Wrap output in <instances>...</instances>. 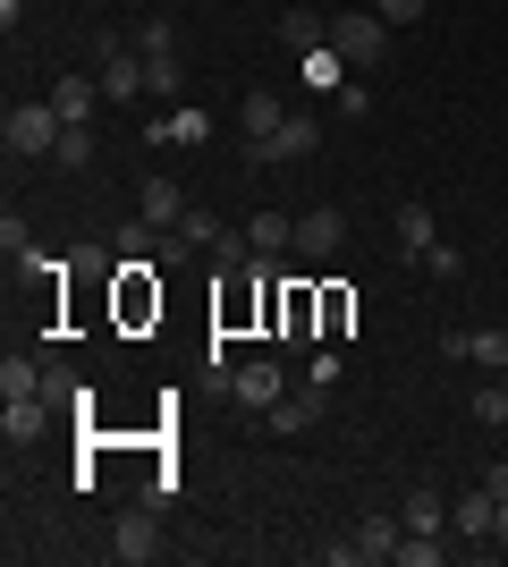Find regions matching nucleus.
<instances>
[{
    "label": "nucleus",
    "mask_w": 508,
    "mask_h": 567,
    "mask_svg": "<svg viewBox=\"0 0 508 567\" xmlns=\"http://www.w3.org/2000/svg\"><path fill=\"white\" fill-rule=\"evenodd\" d=\"M314 144H322V118H305V111H297L289 127L271 136V144H246V162H305Z\"/></svg>",
    "instance_id": "obj_13"
},
{
    "label": "nucleus",
    "mask_w": 508,
    "mask_h": 567,
    "mask_svg": "<svg viewBox=\"0 0 508 567\" xmlns=\"http://www.w3.org/2000/svg\"><path fill=\"white\" fill-rule=\"evenodd\" d=\"M398 543H407V525L398 517H364L348 543H331V567H364V559H398Z\"/></svg>",
    "instance_id": "obj_4"
},
{
    "label": "nucleus",
    "mask_w": 508,
    "mask_h": 567,
    "mask_svg": "<svg viewBox=\"0 0 508 567\" xmlns=\"http://www.w3.org/2000/svg\"><path fill=\"white\" fill-rule=\"evenodd\" d=\"M440 534H407V543H398V567H440Z\"/></svg>",
    "instance_id": "obj_30"
},
{
    "label": "nucleus",
    "mask_w": 508,
    "mask_h": 567,
    "mask_svg": "<svg viewBox=\"0 0 508 567\" xmlns=\"http://www.w3.org/2000/svg\"><path fill=\"white\" fill-rule=\"evenodd\" d=\"M0 136H9V162H51V153H60V136H69V118L51 111V102H9Z\"/></svg>",
    "instance_id": "obj_1"
},
{
    "label": "nucleus",
    "mask_w": 508,
    "mask_h": 567,
    "mask_svg": "<svg viewBox=\"0 0 508 567\" xmlns=\"http://www.w3.org/2000/svg\"><path fill=\"white\" fill-rule=\"evenodd\" d=\"M153 262H120V313L127 322H145V313H162V288L145 280Z\"/></svg>",
    "instance_id": "obj_17"
},
{
    "label": "nucleus",
    "mask_w": 508,
    "mask_h": 567,
    "mask_svg": "<svg viewBox=\"0 0 508 567\" xmlns=\"http://www.w3.org/2000/svg\"><path fill=\"white\" fill-rule=\"evenodd\" d=\"M500 381H508V373H500Z\"/></svg>",
    "instance_id": "obj_38"
},
{
    "label": "nucleus",
    "mask_w": 508,
    "mask_h": 567,
    "mask_svg": "<svg viewBox=\"0 0 508 567\" xmlns=\"http://www.w3.org/2000/svg\"><path fill=\"white\" fill-rule=\"evenodd\" d=\"M246 237H255V262H280V255H297V220L280 213V204H263V213L246 220Z\"/></svg>",
    "instance_id": "obj_15"
},
{
    "label": "nucleus",
    "mask_w": 508,
    "mask_h": 567,
    "mask_svg": "<svg viewBox=\"0 0 508 567\" xmlns=\"http://www.w3.org/2000/svg\"><path fill=\"white\" fill-rule=\"evenodd\" d=\"M339 246H348V213H331V204L297 213V255H305V262H331Z\"/></svg>",
    "instance_id": "obj_6"
},
{
    "label": "nucleus",
    "mask_w": 508,
    "mask_h": 567,
    "mask_svg": "<svg viewBox=\"0 0 508 567\" xmlns=\"http://www.w3.org/2000/svg\"><path fill=\"white\" fill-rule=\"evenodd\" d=\"M491 525H500V499H491V483H475V492L449 499V534H458V543H491Z\"/></svg>",
    "instance_id": "obj_8"
},
{
    "label": "nucleus",
    "mask_w": 508,
    "mask_h": 567,
    "mask_svg": "<svg viewBox=\"0 0 508 567\" xmlns=\"http://www.w3.org/2000/svg\"><path fill=\"white\" fill-rule=\"evenodd\" d=\"M145 94L178 111V94H187V69H178V60H145Z\"/></svg>",
    "instance_id": "obj_25"
},
{
    "label": "nucleus",
    "mask_w": 508,
    "mask_h": 567,
    "mask_svg": "<svg viewBox=\"0 0 508 567\" xmlns=\"http://www.w3.org/2000/svg\"><path fill=\"white\" fill-rule=\"evenodd\" d=\"M297 76H305L314 94H339V85H348V60H339L331 43H314V51H305V60H297Z\"/></svg>",
    "instance_id": "obj_21"
},
{
    "label": "nucleus",
    "mask_w": 508,
    "mask_h": 567,
    "mask_svg": "<svg viewBox=\"0 0 508 567\" xmlns=\"http://www.w3.org/2000/svg\"><path fill=\"white\" fill-rule=\"evenodd\" d=\"M314 415H322V381H305V390H289V399L271 406L263 424H271V432H305V424H314Z\"/></svg>",
    "instance_id": "obj_19"
},
{
    "label": "nucleus",
    "mask_w": 508,
    "mask_h": 567,
    "mask_svg": "<svg viewBox=\"0 0 508 567\" xmlns=\"http://www.w3.org/2000/svg\"><path fill=\"white\" fill-rule=\"evenodd\" d=\"M25 9H34V0H0V25H18V18H25Z\"/></svg>",
    "instance_id": "obj_36"
},
{
    "label": "nucleus",
    "mask_w": 508,
    "mask_h": 567,
    "mask_svg": "<svg viewBox=\"0 0 508 567\" xmlns=\"http://www.w3.org/2000/svg\"><path fill=\"white\" fill-rule=\"evenodd\" d=\"M348 322H356V297H348V288H322V339H348Z\"/></svg>",
    "instance_id": "obj_28"
},
{
    "label": "nucleus",
    "mask_w": 508,
    "mask_h": 567,
    "mask_svg": "<svg viewBox=\"0 0 508 567\" xmlns=\"http://www.w3.org/2000/svg\"><path fill=\"white\" fill-rule=\"evenodd\" d=\"M440 348L466 355V364H484V373H508V331H449Z\"/></svg>",
    "instance_id": "obj_16"
},
{
    "label": "nucleus",
    "mask_w": 508,
    "mask_h": 567,
    "mask_svg": "<svg viewBox=\"0 0 508 567\" xmlns=\"http://www.w3.org/2000/svg\"><path fill=\"white\" fill-rule=\"evenodd\" d=\"M94 102H111V94H102V76H85V69H69L51 85V111L69 118V127H94Z\"/></svg>",
    "instance_id": "obj_10"
},
{
    "label": "nucleus",
    "mask_w": 508,
    "mask_h": 567,
    "mask_svg": "<svg viewBox=\"0 0 508 567\" xmlns=\"http://www.w3.org/2000/svg\"><path fill=\"white\" fill-rule=\"evenodd\" d=\"M136 51H145V60H178V25H169V18H145V25H136Z\"/></svg>",
    "instance_id": "obj_26"
},
{
    "label": "nucleus",
    "mask_w": 508,
    "mask_h": 567,
    "mask_svg": "<svg viewBox=\"0 0 508 567\" xmlns=\"http://www.w3.org/2000/svg\"><path fill=\"white\" fill-rule=\"evenodd\" d=\"M331 102H339V111H348V118H364V111H373V94H364V76H348V85H339Z\"/></svg>",
    "instance_id": "obj_33"
},
{
    "label": "nucleus",
    "mask_w": 508,
    "mask_h": 567,
    "mask_svg": "<svg viewBox=\"0 0 508 567\" xmlns=\"http://www.w3.org/2000/svg\"><path fill=\"white\" fill-rule=\"evenodd\" d=\"M491 543H500V550H508V499H500V525H491Z\"/></svg>",
    "instance_id": "obj_37"
},
{
    "label": "nucleus",
    "mask_w": 508,
    "mask_h": 567,
    "mask_svg": "<svg viewBox=\"0 0 508 567\" xmlns=\"http://www.w3.org/2000/svg\"><path fill=\"white\" fill-rule=\"evenodd\" d=\"M289 118H297L289 102H280V94H263V85H255V94L238 102V136H246V144H271V136H280V127H289Z\"/></svg>",
    "instance_id": "obj_11"
},
{
    "label": "nucleus",
    "mask_w": 508,
    "mask_h": 567,
    "mask_svg": "<svg viewBox=\"0 0 508 567\" xmlns=\"http://www.w3.org/2000/svg\"><path fill=\"white\" fill-rule=\"evenodd\" d=\"M43 390V355H9L0 364V399H34Z\"/></svg>",
    "instance_id": "obj_23"
},
{
    "label": "nucleus",
    "mask_w": 508,
    "mask_h": 567,
    "mask_svg": "<svg viewBox=\"0 0 508 567\" xmlns=\"http://www.w3.org/2000/svg\"><path fill=\"white\" fill-rule=\"evenodd\" d=\"M331 51L348 60V69H382L390 60V18L373 9V0H364V9H339L331 18Z\"/></svg>",
    "instance_id": "obj_2"
},
{
    "label": "nucleus",
    "mask_w": 508,
    "mask_h": 567,
    "mask_svg": "<svg viewBox=\"0 0 508 567\" xmlns=\"http://www.w3.org/2000/svg\"><path fill=\"white\" fill-rule=\"evenodd\" d=\"M94 76H102V94H111V102H136V94H145V51L120 43V34H102V43H94Z\"/></svg>",
    "instance_id": "obj_3"
},
{
    "label": "nucleus",
    "mask_w": 508,
    "mask_h": 567,
    "mask_svg": "<svg viewBox=\"0 0 508 567\" xmlns=\"http://www.w3.org/2000/svg\"><path fill=\"white\" fill-rule=\"evenodd\" d=\"M178 237H187L195 255H212V237H220V220H212V213H187V220H178Z\"/></svg>",
    "instance_id": "obj_32"
},
{
    "label": "nucleus",
    "mask_w": 508,
    "mask_h": 567,
    "mask_svg": "<svg viewBox=\"0 0 508 567\" xmlns=\"http://www.w3.org/2000/svg\"><path fill=\"white\" fill-rule=\"evenodd\" d=\"M475 424H491V432L508 424V381L500 373H484V390H475Z\"/></svg>",
    "instance_id": "obj_27"
},
{
    "label": "nucleus",
    "mask_w": 508,
    "mask_h": 567,
    "mask_svg": "<svg viewBox=\"0 0 508 567\" xmlns=\"http://www.w3.org/2000/svg\"><path fill=\"white\" fill-rule=\"evenodd\" d=\"M153 550H162V534H153V508H127V517L111 525V559H120V567H145Z\"/></svg>",
    "instance_id": "obj_12"
},
{
    "label": "nucleus",
    "mask_w": 508,
    "mask_h": 567,
    "mask_svg": "<svg viewBox=\"0 0 508 567\" xmlns=\"http://www.w3.org/2000/svg\"><path fill=\"white\" fill-rule=\"evenodd\" d=\"M195 204H187V187L178 178H145V195H136V220H153V229H178Z\"/></svg>",
    "instance_id": "obj_14"
},
{
    "label": "nucleus",
    "mask_w": 508,
    "mask_h": 567,
    "mask_svg": "<svg viewBox=\"0 0 508 567\" xmlns=\"http://www.w3.org/2000/svg\"><path fill=\"white\" fill-rule=\"evenodd\" d=\"M51 162H60V169H94V127H69V136H60V153H51Z\"/></svg>",
    "instance_id": "obj_29"
},
{
    "label": "nucleus",
    "mask_w": 508,
    "mask_h": 567,
    "mask_svg": "<svg viewBox=\"0 0 508 567\" xmlns=\"http://www.w3.org/2000/svg\"><path fill=\"white\" fill-rule=\"evenodd\" d=\"M204 136H212V118L195 111V102H178L169 118H153V144H204Z\"/></svg>",
    "instance_id": "obj_20"
},
{
    "label": "nucleus",
    "mask_w": 508,
    "mask_h": 567,
    "mask_svg": "<svg viewBox=\"0 0 508 567\" xmlns=\"http://www.w3.org/2000/svg\"><path fill=\"white\" fill-rule=\"evenodd\" d=\"M390 246H398L407 262H424V255H433V246H440L433 204H398V213H390Z\"/></svg>",
    "instance_id": "obj_7"
},
{
    "label": "nucleus",
    "mask_w": 508,
    "mask_h": 567,
    "mask_svg": "<svg viewBox=\"0 0 508 567\" xmlns=\"http://www.w3.org/2000/svg\"><path fill=\"white\" fill-rule=\"evenodd\" d=\"M373 9H382L390 25H415V18H424V0H373Z\"/></svg>",
    "instance_id": "obj_34"
},
{
    "label": "nucleus",
    "mask_w": 508,
    "mask_h": 567,
    "mask_svg": "<svg viewBox=\"0 0 508 567\" xmlns=\"http://www.w3.org/2000/svg\"><path fill=\"white\" fill-rule=\"evenodd\" d=\"M43 399H51V406H94V390L76 381L69 355H43Z\"/></svg>",
    "instance_id": "obj_18"
},
{
    "label": "nucleus",
    "mask_w": 508,
    "mask_h": 567,
    "mask_svg": "<svg viewBox=\"0 0 508 567\" xmlns=\"http://www.w3.org/2000/svg\"><path fill=\"white\" fill-rule=\"evenodd\" d=\"M484 483H491V499H508V466H500V457L484 466Z\"/></svg>",
    "instance_id": "obj_35"
},
{
    "label": "nucleus",
    "mask_w": 508,
    "mask_h": 567,
    "mask_svg": "<svg viewBox=\"0 0 508 567\" xmlns=\"http://www.w3.org/2000/svg\"><path fill=\"white\" fill-rule=\"evenodd\" d=\"M424 271H433V280H466V255H458V246H449V237H440L433 255H424Z\"/></svg>",
    "instance_id": "obj_31"
},
{
    "label": "nucleus",
    "mask_w": 508,
    "mask_h": 567,
    "mask_svg": "<svg viewBox=\"0 0 508 567\" xmlns=\"http://www.w3.org/2000/svg\"><path fill=\"white\" fill-rule=\"evenodd\" d=\"M280 43H289L297 60H305L314 43H331V25H322V18H305V9H289V18H280Z\"/></svg>",
    "instance_id": "obj_24"
},
{
    "label": "nucleus",
    "mask_w": 508,
    "mask_h": 567,
    "mask_svg": "<svg viewBox=\"0 0 508 567\" xmlns=\"http://www.w3.org/2000/svg\"><path fill=\"white\" fill-rule=\"evenodd\" d=\"M398 525H407V534H449V499H440V492H407Z\"/></svg>",
    "instance_id": "obj_22"
},
{
    "label": "nucleus",
    "mask_w": 508,
    "mask_h": 567,
    "mask_svg": "<svg viewBox=\"0 0 508 567\" xmlns=\"http://www.w3.org/2000/svg\"><path fill=\"white\" fill-rule=\"evenodd\" d=\"M229 399H238V406H263V415H271V406L289 399V373H280L271 355H255V364H238V373H229Z\"/></svg>",
    "instance_id": "obj_5"
},
{
    "label": "nucleus",
    "mask_w": 508,
    "mask_h": 567,
    "mask_svg": "<svg viewBox=\"0 0 508 567\" xmlns=\"http://www.w3.org/2000/svg\"><path fill=\"white\" fill-rule=\"evenodd\" d=\"M51 432V399L34 390V399H0V441L9 450H25V441H43Z\"/></svg>",
    "instance_id": "obj_9"
}]
</instances>
